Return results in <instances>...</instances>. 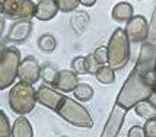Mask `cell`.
Returning <instances> with one entry per match:
<instances>
[{"label": "cell", "instance_id": "cell-1", "mask_svg": "<svg viewBox=\"0 0 156 137\" xmlns=\"http://www.w3.org/2000/svg\"><path fill=\"white\" fill-rule=\"evenodd\" d=\"M156 80V42H143L140 54L129 79L117 98V108L126 114L140 101L150 99L153 95V83Z\"/></svg>", "mask_w": 156, "mask_h": 137}, {"label": "cell", "instance_id": "cell-2", "mask_svg": "<svg viewBox=\"0 0 156 137\" xmlns=\"http://www.w3.org/2000/svg\"><path fill=\"white\" fill-rule=\"evenodd\" d=\"M7 102L10 110L18 115H27L32 112L37 105V90L28 82L19 80L12 86L7 95Z\"/></svg>", "mask_w": 156, "mask_h": 137}, {"label": "cell", "instance_id": "cell-3", "mask_svg": "<svg viewBox=\"0 0 156 137\" xmlns=\"http://www.w3.org/2000/svg\"><path fill=\"white\" fill-rule=\"evenodd\" d=\"M108 66L115 72L122 70L130 60V41L126 31L117 28L108 41Z\"/></svg>", "mask_w": 156, "mask_h": 137}, {"label": "cell", "instance_id": "cell-4", "mask_svg": "<svg viewBox=\"0 0 156 137\" xmlns=\"http://www.w3.org/2000/svg\"><path fill=\"white\" fill-rule=\"evenodd\" d=\"M55 112L66 121L75 127H82V128H92L94 120L89 114V111L79 104L76 99H72L69 96H64L60 102L58 108Z\"/></svg>", "mask_w": 156, "mask_h": 137}, {"label": "cell", "instance_id": "cell-5", "mask_svg": "<svg viewBox=\"0 0 156 137\" xmlns=\"http://www.w3.org/2000/svg\"><path fill=\"white\" fill-rule=\"evenodd\" d=\"M20 51L16 47H6L0 57V90L12 86L18 77Z\"/></svg>", "mask_w": 156, "mask_h": 137}, {"label": "cell", "instance_id": "cell-6", "mask_svg": "<svg viewBox=\"0 0 156 137\" xmlns=\"http://www.w3.org/2000/svg\"><path fill=\"white\" fill-rule=\"evenodd\" d=\"M3 16L12 21L35 18V3L32 0H2Z\"/></svg>", "mask_w": 156, "mask_h": 137}, {"label": "cell", "instance_id": "cell-7", "mask_svg": "<svg viewBox=\"0 0 156 137\" xmlns=\"http://www.w3.org/2000/svg\"><path fill=\"white\" fill-rule=\"evenodd\" d=\"M126 34L130 42H144L149 38V23L147 19L142 15H134L126 25Z\"/></svg>", "mask_w": 156, "mask_h": 137}, {"label": "cell", "instance_id": "cell-8", "mask_svg": "<svg viewBox=\"0 0 156 137\" xmlns=\"http://www.w3.org/2000/svg\"><path fill=\"white\" fill-rule=\"evenodd\" d=\"M18 77L22 82H28L31 85L37 83L41 79V66L34 55H28L20 60L18 68Z\"/></svg>", "mask_w": 156, "mask_h": 137}, {"label": "cell", "instance_id": "cell-9", "mask_svg": "<svg viewBox=\"0 0 156 137\" xmlns=\"http://www.w3.org/2000/svg\"><path fill=\"white\" fill-rule=\"evenodd\" d=\"M32 29H34V23L31 19H19V21H15L9 31H7V37L6 40L9 42H13V44H23L28 38L32 34Z\"/></svg>", "mask_w": 156, "mask_h": 137}, {"label": "cell", "instance_id": "cell-10", "mask_svg": "<svg viewBox=\"0 0 156 137\" xmlns=\"http://www.w3.org/2000/svg\"><path fill=\"white\" fill-rule=\"evenodd\" d=\"M63 98L64 95L60 93L58 90H55L54 88H51L50 85H41L37 89V101L48 110H57L60 102L63 101Z\"/></svg>", "mask_w": 156, "mask_h": 137}, {"label": "cell", "instance_id": "cell-11", "mask_svg": "<svg viewBox=\"0 0 156 137\" xmlns=\"http://www.w3.org/2000/svg\"><path fill=\"white\" fill-rule=\"evenodd\" d=\"M79 83H80L79 82V75H76L73 70H60L54 88L60 92L70 93V92L75 90V88Z\"/></svg>", "mask_w": 156, "mask_h": 137}, {"label": "cell", "instance_id": "cell-12", "mask_svg": "<svg viewBox=\"0 0 156 137\" xmlns=\"http://www.w3.org/2000/svg\"><path fill=\"white\" fill-rule=\"evenodd\" d=\"M58 12L60 10L57 7L55 0H40L38 3H35V18L38 21H51L53 18L57 16Z\"/></svg>", "mask_w": 156, "mask_h": 137}, {"label": "cell", "instance_id": "cell-13", "mask_svg": "<svg viewBox=\"0 0 156 137\" xmlns=\"http://www.w3.org/2000/svg\"><path fill=\"white\" fill-rule=\"evenodd\" d=\"M134 16L133 12V6L127 3V2H120L117 3L115 6L112 7V12H111V18L118 23H127V22Z\"/></svg>", "mask_w": 156, "mask_h": 137}, {"label": "cell", "instance_id": "cell-14", "mask_svg": "<svg viewBox=\"0 0 156 137\" xmlns=\"http://www.w3.org/2000/svg\"><path fill=\"white\" fill-rule=\"evenodd\" d=\"M10 137H34V128L29 123V120L25 118L23 115L16 118L13 125H12Z\"/></svg>", "mask_w": 156, "mask_h": 137}, {"label": "cell", "instance_id": "cell-15", "mask_svg": "<svg viewBox=\"0 0 156 137\" xmlns=\"http://www.w3.org/2000/svg\"><path fill=\"white\" fill-rule=\"evenodd\" d=\"M134 111L140 118L149 120V118H155L156 117V104L150 99L146 101H140L134 105Z\"/></svg>", "mask_w": 156, "mask_h": 137}, {"label": "cell", "instance_id": "cell-16", "mask_svg": "<svg viewBox=\"0 0 156 137\" xmlns=\"http://www.w3.org/2000/svg\"><path fill=\"white\" fill-rule=\"evenodd\" d=\"M95 77H96V80L99 83H102V85H111V83H114V80H115V70L111 68L108 64H102L96 70Z\"/></svg>", "mask_w": 156, "mask_h": 137}, {"label": "cell", "instance_id": "cell-17", "mask_svg": "<svg viewBox=\"0 0 156 137\" xmlns=\"http://www.w3.org/2000/svg\"><path fill=\"white\" fill-rule=\"evenodd\" d=\"M73 95H75V98L77 101L88 102V101H90V99L94 98L95 90H94V88H92L90 85H88V83H79L75 88V90H73Z\"/></svg>", "mask_w": 156, "mask_h": 137}, {"label": "cell", "instance_id": "cell-18", "mask_svg": "<svg viewBox=\"0 0 156 137\" xmlns=\"http://www.w3.org/2000/svg\"><path fill=\"white\" fill-rule=\"evenodd\" d=\"M70 23H72V26L75 29V32L77 34H82L83 31H85V28L86 25L89 23V16L86 12H83V10H77L73 16H72V19H70Z\"/></svg>", "mask_w": 156, "mask_h": 137}, {"label": "cell", "instance_id": "cell-19", "mask_svg": "<svg viewBox=\"0 0 156 137\" xmlns=\"http://www.w3.org/2000/svg\"><path fill=\"white\" fill-rule=\"evenodd\" d=\"M58 72L57 68L53 66V64H44L41 66V79L45 85H50V86H54L55 80H57V76H58Z\"/></svg>", "mask_w": 156, "mask_h": 137}, {"label": "cell", "instance_id": "cell-20", "mask_svg": "<svg viewBox=\"0 0 156 137\" xmlns=\"http://www.w3.org/2000/svg\"><path fill=\"white\" fill-rule=\"evenodd\" d=\"M38 48L42 53H53L57 48V40L53 34H42L38 38Z\"/></svg>", "mask_w": 156, "mask_h": 137}, {"label": "cell", "instance_id": "cell-21", "mask_svg": "<svg viewBox=\"0 0 156 137\" xmlns=\"http://www.w3.org/2000/svg\"><path fill=\"white\" fill-rule=\"evenodd\" d=\"M72 70L76 75H88V68H86V57L83 55H76L72 60Z\"/></svg>", "mask_w": 156, "mask_h": 137}, {"label": "cell", "instance_id": "cell-22", "mask_svg": "<svg viewBox=\"0 0 156 137\" xmlns=\"http://www.w3.org/2000/svg\"><path fill=\"white\" fill-rule=\"evenodd\" d=\"M57 3V7L60 12H64V13H69V12H75L77 6L80 5L79 0H55Z\"/></svg>", "mask_w": 156, "mask_h": 137}, {"label": "cell", "instance_id": "cell-23", "mask_svg": "<svg viewBox=\"0 0 156 137\" xmlns=\"http://www.w3.org/2000/svg\"><path fill=\"white\" fill-rule=\"evenodd\" d=\"M12 134V127L9 123V118L5 114V111L0 110V137H10Z\"/></svg>", "mask_w": 156, "mask_h": 137}, {"label": "cell", "instance_id": "cell-24", "mask_svg": "<svg viewBox=\"0 0 156 137\" xmlns=\"http://www.w3.org/2000/svg\"><path fill=\"white\" fill-rule=\"evenodd\" d=\"M92 54L95 55V58L98 60L99 64H108V48L105 47V45H101V47H98L92 53Z\"/></svg>", "mask_w": 156, "mask_h": 137}, {"label": "cell", "instance_id": "cell-25", "mask_svg": "<svg viewBox=\"0 0 156 137\" xmlns=\"http://www.w3.org/2000/svg\"><path fill=\"white\" fill-rule=\"evenodd\" d=\"M99 63H98V60L95 58V55L94 54H89L86 55V68H88V75H94L95 76L96 70L99 68Z\"/></svg>", "mask_w": 156, "mask_h": 137}, {"label": "cell", "instance_id": "cell-26", "mask_svg": "<svg viewBox=\"0 0 156 137\" xmlns=\"http://www.w3.org/2000/svg\"><path fill=\"white\" fill-rule=\"evenodd\" d=\"M146 137H156V117L155 118H149L146 120V123L143 125Z\"/></svg>", "mask_w": 156, "mask_h": 137}, {"label": "cell", "instance_id": "cell-27", "mask_svg": "<svg viewBox=\"0 0 156 137\" xmlns=\"http://www.w3.org/2000/svg\"><path fill=\"white\" fill-rule=\"evenodd\" d=\"M129 137H146L144 128L140 125H133L129 130Z\"/></svg>", "mask_w": 156, "mask_h": 137}, {"label": "cell", "instance_id": "cell-28", "mask_svg": "<svg viewBox=\"0 0 156 137\" xmlns=\"http://www.w3.org/2000/svg\"><path fill=\"white\" fill-rule=\"evenodd\" d=\"M79 2L85 7H92V6H95V3H96V0H79Z\"/></svg>", "mask_w": 156, "mask_h": 137}, {"label": "cell", "instance_id": "cell-29", "mask_svg": "<svg viewBox=\"0 0 156 137\" xmlns=\"http://www.w3.org/2000/svg\"><path fill=\"white\" fill-rule=\"evenodd\" d=\"M5 26H6V21H5V18H2V16H0V38H2V35H3Z\"/></svg>", "mask_w": 156, "mask_h": 137}, {"label": "cell", "instance_id": "cell-30", "mask_svg": "<svg viewBox=\"0 0 156 137\" xmlns=\"http://www.w3.org/2000/svg\"><path fill=\"white\" fill-rule=\"evenodd\" d=\"M3 15V2L0 0V16Z\"/></svg>", "mask_w": 156, "mask_h": 137}, {"label": "cell", "instance_id": "cell-31", "mask_svg": "<svg viewBox=\"0 0 156 137\" xmlns=\"http://www.w3.org/2000/svg\"><path fill=\"white\" fill-rule=\"evenodd\" d=\"M153 96L156 98V80H155V83H153Z\"/></svg>", "mask_w": 156, "mask_h": 137}]
</instances>
